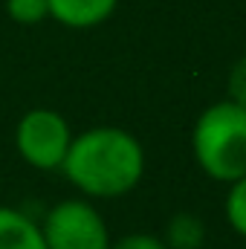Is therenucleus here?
I'll use <instances>...</instances> for the list:
<instances>
[{
  "instance_id": "nucleus-1",
  "label": "nucleus",
  "mask_w": 246,
  "mask_h": 249,
  "mask_svg": "<svg viewBox=\"0 0 246 249\" xmlns=\"http://www.w3.org/2000/svg\"><path fill=\"white\" fill-rule=\"evenodd\" d=\"M61 171L81 194L113 200L142 183L145 148L124 127H90L72 136Z\"/></svg>"
},
{
  "instance_id": "nucleus-2",
  "label": "nucleus",
  "mask_w": 246,
  "mask_h": 249,
  "mask_svg": "<svg viewBox=\"0 0 246 249\" xmlns=\"http://www.w3.org/2000/svg\"><path fill=\"white\" fill-rule=\"evenodd\" d=\"M191 151L200 171L217 183L246 177V107L232 99L209 105L194 122Z\"/></svg>"
},
{
  "instance_id": "nucleus-3",
  "label": "nucleus",
  "mask_w": 246,
  "mask_h": 249,
  "mask_svg": "<svg viewBox=\"0 0 246 249\" xmlns=\"http://www.w3.org/2000/svg\"><path fill=\"white\" fill-rule=\"evenodd\" d=\"M72 127L53 107H32L26 110L15 127V148L18 157L38 168V171H58L72 142Z\"/></svg>"
},
{
  "instance_id": "nucleus-4",
  "label": "nucleus",
  "mask_w": 246,
  "mask_h": 249,
  "mask_svg": "<svg viewBox=\"0 0 246 249\" xmlns=\"http://www.w3.org/2000/svg\"><path fill=\"white\" fill-rule=\"evenodd\" d=\"M41 232L47 249H110V232L102 212L81 197L55 203L47 212Z\"/></svg>"
},
{
  "instance_id": "nucleus-5",
  "label": "nucleus",
  "mask_w": 246,
  "mask_h": 249,
  "mask_svg": "<svg viewBox=\"0 0 246 249\" xmlns=\"http://www.w3.org/2000/svg\"><path fill=\"white\" fill-rule=\"evenodd\" d=\"M119 0H50V18L67 29H93L113 18Z\"/></svg>"
},
{
  "instance_id": "nucleus-6",
  "label": "nucleus",
  "mask_w": 246,
  "mask_h": 249,
  "mask_svg": "<svg viewBox=\"0 0 246 249\" xmlns=\"http://www.w3.org/2000/svg\"><path fill=\"white\" fill-rule=\"evenodd\" d=\"M0 249H47L41 223L20 209L0 206Z\"/></svg>"
},
{
  "instance_id": "nucleus-7",
  "label": "nucleus",
  "mask_w": 246,
  "mask_h": 249,
  "mask_svg": "<svg viewBox=\"0 0 246 249\" xmlns=\"http://www.w3.org/2000/svg\"><path fill=\"white\" fill-rule=\"evenodd\" d=\"M165 247L168 249H203L206 244V223L191 214V212H180L168 220L165 226Z\"/></svg>"
},
{
  "instance_id": "nucleus-8",
  "label": "nucleus",
  "mask_w": 246,
  "mask_h": 249,
  "mask_svg": "<svg viewBox=\"0 0 246 249\" xmlns=\"http://www.w3.org/2000/svg\"><path fill=\"white\" fill-rule=\"evenodd\" d=\"M223 214H226V223L235 229V235L246 238V177L229 183L226 203H223Z\"/></svg>"
},
{
  "instance_id": "nucleus-9",
  "label": "nucleus",
  "mask_w": 246,
  "mask_h": 249,
  "mask_svg": "<svg viewBox=\"0 0 246 249\" xmlns=\"http://www.w3.org/2000/svg\"><path fill=\"white\" fill-rule=\"evenodd\" d=\"M6 15L20 26H35L50 18V0H6Z\"/></svg>"
},
{
  "instance_id": "nucleus-10",
  "label": "nucleus",
  "mask_w": 246,
  "mask_h": 249,
  "mask_svg": "<svg viewBox=\"0 0 246 249\" xmlns=\"http://www.w3.org/2000/svg\"><path fill=\"white\" fill-rule=\"evenodd\" d=\"M110 249H168L162 238L151 235V232H130L119 241H110Z\"/></svg>"
},
{
  "instance_id": "nucleus-11",
  "label": "nucleus",
  "mask_w": 246,
  "mask_h": 249,
  "mask_svg": "<svg viewBox=\"0 0 246 249\" xmlns=\"http://www.w3.org/2000/svg\"><path fill=\"white\" fill-rule=\"evenodd\" d=\"M226 90H229V99H232L235 105L246 107V55L241 58V61H235V67L229 70Z\"/></svg>"
}]
</instances>
